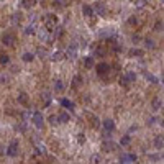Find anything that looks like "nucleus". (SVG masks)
Instances as JSON below:
<instances>
[{
    "mask_svg": "<svg viewBox=\"0 0 164 164\" xmlns=\"http://www.w3.org/2000/svg\"><path fill=\"white\" fill-rule=\"evenodd\" d=\"M145 46L148 48V49H154V48H156V43L151 40V38H146V40H145Z\"/></svg>",
    "mask_w": 164,
    "mask_h": 164,
    "instance_id": "obj_20",
    "label": "nucleus"
},
{
    "mask_svg": "<svg viewBox=\"0 0 164 164\" xmlns=\"http://www.w3.org/2000/svg\"><path fill=\"white\" fill-rule=\"evenodd\" d=\"M43 22H44V26H46L48 30L51 31L56 25H58V16L53 15V13H49V15H46V18H44Z\"/></svg>",
    "mask_w": 164,
    "mask_h": 164,
    "instance_id": "obj_1",
    "label": "nucleus"
},
{
    "mask_svg": "<svg viewBox=\"0 0 164 164\" xmlns=\"http://www.w3.org/2000/svg\"><path fill=\"white\" fill-rule=\"evenodd\" d=\"M151 105H153V110H159V109H163V100L161 99H154Z\"/></svg>",
    "mask_w": 164,
    "mask_h": 164,
    "instance_id": "obj_19",
    "label": "nucleus"
},
{
    "mask_svg": "<svg viewBox=\"0 0 164 164\" xmlns=\"http://www.w3.org/2000/svg\"><path fill=\"white\" fill-rule=\"evenodd\" d=\"M38 56H40L41 59L46 58V49H38Z\"/></svg>",
    "mask_w": 164,
    "mask_h": 164,
    "instance_id": "obj_36",
    "label": "nucleus"
},
{
    "mask_svg": "<svg viewBox=\"0 0 164 164\" xmlns=\"http://www.w3.org/2000/svg\"><path fill=\"white\" fill-rule=\"evenodd\" d=\"M103 53H105V51H103L102 48H97L95 49V56H103Z\"/></svg>",
    "mask_w": 164,
    "mask_h": 164,
    "instance_id": "obj_38",
    "label": "nucleus"
},
{
    "mask_svg": "<svg viewBox=\"0 0 164 164\" xmlns=\"http://www.w3.org/2000/svg\"><path fill=\"white\" fill-rule=\"evenodd\" d=\"M18 102L20 103H22V105H26V103H28V97H26V94H20V95H18Z\"/></svg>",
    "mask_w": 164,
    "mask_h": 164,
    "instance_id": "obj_26",
    "label": "nucleus"
},
{
    "mask_svg": "<svg viewBox=\"0 0 164 164\" xmlns=\"http://www.w3.org/2000/svg\"><path fill=\"white\" fill-rule=\"evenodd\" d=\"M20 16H22V15H20V13H16V15H13V23H18L20 22Z\"/></svg>",
    "mask_w": 164,
    "mask_h": 164,
    "instance_id": "obj_39",
    "label": "nucleus"
},
{
    "mask_svg": "<svg viewBox=\"0 0 164 164\" xmlns=\"http://www.w3.org/2000/svg\"><path fill=\"white\" fill-rule=\"evenodd\" d=\"M49 123H51V125H56V123H59V121H58V117H54V115H51V117H49Z\"/></svg>",
    "mask_w": 164,
    "mask_h": 164,
    "instance_id": "obj_35",
    "label": "nucleus"
},
{
    "mask_svg": "<svg viewBox=\"0 0 164 164\" xmlns=\"http://www.w3.org/2000/svg\"><path fill=\"white\" fill-rule=\"evenodd\" d=\"M81 84H82V77H81V76H74V79H72V87L77 89Z\"/></svg>",
    "mask_w": 164,
    "mask_h": 164,
    "instance_id": "obj_21",
    "label": "nucleus"
},
{
    "mask_svg": "<svg viewBox=\"0 0 164 164\" xmlns=\"http://www.w3.org/2000/svg\"><path fill=\"white\" fill-rule=\"evenodd\" d=\"M22 59H23V62H31L34 59V54L33 53H25L22 56Z\"/></svg>",
    "mask_w": 164,
    "mask_h": 164,
    "instance_id": "obj_23",
    "label": "nucleus"
},
{
    "mask_svg": "<svg viewBox=\"0 0 164 164\" xmlns=\"http://www.w3.org/2000/svg\"><path fill=\"white\" fill-rule=\"evenodd\" d=\"M109 71H110V66L107 64V62H100V64L95 66V72H97L99 76H105Z\"/></svg>",
    "mask_w": 164,
    "mask_h": 164,
    "instance_id": "obj_6",
    "label": "nucleus"
},
{
    "mask_svg": "<svg viewBox=\"0 0 164 164\" xmlns=\"http://www.w3.org/2000/svg\"><path fill=\"white\" fill-rule=\"evenodd\" d=\"M92 10H94V13H97V15H100V16H103L107 13V8L102 2H95V5L92 7Z\"/></svg>",
    "mask_w": 164,
    "mask_h": 164,
    "instance_id": "obj_7",
    "label": "nucleus"
},
{
    "mask_svg": "<svg viewBox=\"0 0 164 164\" xmlns=\"http://www.w3.org/2000/svg\"><path fill=\"white\" fill-rule=\"evenodd\" d=\"M76 56H77V44L72 43L71 46L67 48V51H66V58H67V59H74Z\"/></svg>",
    "mask_w": 164,
    "mask_h": 164,
    "instance_id": "obj_8",
    "label": "nucleus"
},
{
    "mask_svg": "<svg viewBox=\"0 0 164 164\" xmlns=\"http://www.w3.org/2000/svg\"><path fill=\"white\" fill-rule=\"evenodd\" d=\"M77 141H79V143H81V145H82V143L85 141V136H84V135L81 133V135H79V136H77Z\"/></svg>",
    "mask_w": 164,
    "mask_h": 164,
    "instance_id": "obj_42",
    "label": "nucleus"
},
{
    "mask_svg": "<svg viewBox=\"0 0 164 164\" xmlns=\"http://www.w3.org/2000/svg\"><path fill=\"white\" fill-rule=\"evenodd\" d=\"M164 146V139H163V135H159V136L154 138V148L156 149H163Z\"/></svg>",
    "mask_w": 164,
    "mask_h": 164,
    "instance_id": "obj_12",
    "label": "nucleus"
},
{
    "mask_svg": "<svg viewBox=\"0 0 164 164\" xmlns=\"http://www.w3.org/2000/svg\"><path fill=\"white\" fill-rule=\"evenodd\" d=\"M33 123H34V127H36V128H43L44 118H43V115H41L40 112H34V113H33Z\"/></svg>",
    "mask_w": 164,
    "mask_h": 164,
    "instance_id": "obj_5",
    "label": "nucleus"
},
{
    "mask_svg": "<svg viewBox=\"0 0 164 164\" xmlns=\"http://www.w3.org/2000/svg\"><path fill=\"white\" fill-rule=\"evenodd\" d=\"M82 13H84V16H94L92 7H90V5H84L82 7Z\"/></svg>",
    "mask_w": 164,
    "mask_h": 164,
    "instance_id": "obj_14",
    "label": "nucleus"
},
{
    "mask_svg": "<svg viewBox=\"0 0 164 164\" xmlns=\"http://www.w3.org/2000/svg\"><path fill=\"white\" fill-rule=\"evenodd\" d=\"M16 41V36L13 33H3L2 36V43L5 44V46H13V43Z\"/></svg>",
    "mask_w": 164,
    "mask_h": 164,
    "instance_id": "obj_3",
    "label": "nucleus"
},
{
    "mask_svg": "<svg viewBox=\"0 0 164 164\" xmlns=\"http://www.w3.org/2000/svg\"><path fill=\"white\" fill-rule=\"evenodd\" d=\"M121 145H123V146H127V145H130V143H131V136H130V135H125V136L123 138H121Z\"/></svg>",
    "mask_w": 164,
    "mask_h": 164,
    "instance_id": "obj_29",
    "label": "nucleus"
},
{
    "mask_svg": "<svg viewBox=\"0 0 164 164\" xmlns=\"http://www.w3.org/2000/svg\"><path fill=\"white\" fill-rule=\"evenodd\" d=\"M36 5V0H22V7L23 8H33V7Z\"/></svg>",
    "mask_w": 164,
    "mask_h": 164,
    "instance_id": "obj_13",
    "label": "nucleus"
},
{
    "mask_svg": "<svg viewBox=\"0 0 164 164\" xmlns=\"http://www.w3.org/2000/svg\"><path fill=\"white\" fill-rule=\"evenodd\" d=\"M128 79H130V82H135L136 81V74H135V72H128Z\"/></svg>",
    "mask_w": 164,
    "mask_h": 164,
    "instance_id": "obj_34",
    "label": "nucleus"
},
{
    "mask_svg": "<svg viewBox=\"0 0 164 164\" xmlns=\"http://www.w3.org/2000/svg\"><path fill=\"white\" fill-rule=\"evenodd\" d=\"M145 77L148 79V81L151 82V84H159V79H158V77H154V76H153L151 72H145Z\"/></svg>",
    "mask_w": 164,
    "mask_h": 164,
    "instance_id": "obj_18",
    "label": "nucleus"
},
{
    "mask_svg": "<svg viewBox=\"0 0 164 164\" xmlns=\"http://www.w3.org/2000/svg\"><path fill=\"white\" fill-rule=\"evenodd\" d=\"M54 3H58L59 7H64L66 5V0H54Z\"/></svg>",
    "mask_w": 164,
    "mask_h": 164,
    "instance_id": "obj_41",
    "label": "nucleus"
},
{
    "mask_svg": "<svg viewBox=\"0 0 164 164\" xmlns=\"http://www.w3.org/2000/svg\"><path fill=\"white\" fill-rule=\"evenodd\" d=\"M138 161V156L133 154V153H123V154L120 156V163H136Z\"/></svg>",
    "mask_w": 164,
    "mask_h": 164,
    "instance_id": "obj_4",
    "label": "nucleus"
},
{
    "mask_svg": "<svg viewBox=\"0 0 164 164\" xmlns=\"http://www.w3.org/2000/svg\"><path fill=\"white\" fill-rule=\"evenodd\" d=\"M61 105L64 107V109H67L69 112H74V109H76L74 102H72V100H69V99H62L61 100Z\"/></svg>",
    "mask_w": 164,
    "mask_h": 164,
    "instance_id": "obj_10",
    "label": "nucleus"
},
{
    "mask_svg": "<svg viewBox=\"0 0 164 164\" xmlns=\"http://www.w3.org/2000/svg\"><path fill=\"white\" fill-rule=\"evenodd\" d=\"M54 90L56 92H62V90H64V84H62V81L58 79V81L54 82Z\"/></svg>",
    "mask_w": 164,
    "mask_h": 164,
    "instance_id": "obj_22",
    "label": "nucleus"
},
{
    "mask_svg": "<svg viewBox=\"0 0 164 164\" xmlns=\"http://www.w3.org/2000/svg\"><path fill=\"white\" fill-rule=\"evenodd\" d=\"M43 97H44V105H49V102H51L49 94H48V92H44V94H43Z\"/></svg>",
    "mask_w": 164,
    "mask_h": 164,
    "instance_id": "obj_33",
    "label": "nucleus"
},
{
    "mask_svg": "<svg viewBox=\"0 0 164 164\" xmlns=\"http://www.w3.org/2000/svg\"><path fill=\"white\" fill-rule=\"evenodd\" d=\"M54 28H56V26H54ZM62 33H64V30H62L61 26H58V28H56V31H54V36H56V38H61Z\"/></svg>",
    "mask_w": 164,
    "mask_h": 164,
    "instance_id": "obj_30",
    "label": "nucleus"
},
{
    "mask_svg": "<svg viewBox=\"0 0 164 164\" xmlns=\"http://www.w3.org/2000/svg\"><path fill=\"white\" fill-rule=\"evenodd\" d=\"M128 23H130V25H136V23H138V20L135 18V16H131V18L128 20Z\"/></svg>",
    "mask_w": 164,
    "mask_h": 164,
    "instance_id": "obj_40",
    "label": "nucleus"
},
{
    "mask_svg": "<svg viewBox=\"0 0 164 164\" xmlns=\"http://www.w3.org/2000/svg\"><path fill=\"white\" fill-rule=\"evenodd\" d=\"M7 154H8L10 158H16V154H18V141L13 139V141L10 143L8 148H7Z\"/></svg>",
    "mask_w": 164,
    "mask_h": 164,
    "instance_id": "obj_2",
    "label": "nucleus"
},
{
    "mask_svg": "<svg viewBox=\"0 0 164 164\" xmlns=\"http://www.w3.org/2000/svg\"><path fill=\"white\" fill-rule=\"evenodd\" d=\"M163 28H164L163 22H161V20H158V22L154 23V31H158V33H161V31H163Z\"/></svg>",
    "mask_w": 164,
    "mask_h": 164,
    "instance_id": "obj_28",
    "label": "nucleus"
},
{
    "mask_svg": "<svg viewBox=\"0 0 164 164\" xmlns=\"http://www.w3.org/2000/svg\"><path fill=\"white\" fill-rule=\"evenodd\" d=\"M0 2H5V0H0Z\"/></svg>",
    "mask_w": 164,
    "mask_h": 164,
    "instance_id": "obj_44",
    "label": "nucleus"
},
{
    "mask_svg": "<svg viewBox=\"0 0 164 164\" xmlns=\"http://www.w3.org/2000/svg\"><path fill=\"white\" fill-rule=\"evenodd\" d=\"M92 163H100V158H99L97 154H94V156H92Z\"/></svg>",
    "mask_w": 164,
    "mask_h": 164,
    "instance_id": "obj_43",
    "label": "nucleus"
},
{
    "mask_svg": "<svg viewBox=\"0 0 164 164\" xmlns=\"http://www.w3.org/2000/svg\"><path fill=\"white\" fill-rule=\"evenodd\" d=\"M10 62V58H8V54H0V64H8Z\"/></svg>",
    "mask_w": 164,
    "mask_h": 164,
    "instance_id": "obj_27",
    "label": "nucleus"
},
{
    "mask_svg": "<svg viewBox=\"0 0 164 164\" xmlns=\"http://www.w3.org/2000/svg\"><path fill=\"white\" fill-rule=\"evenodd\" d=\"M115 149V145L112 141H105L103 143V151H113Z\"/></svg>",
    "mask_w": 164,
    "mask_h": 164,
    "instance_id": "obj_24",
    "label": "nucleus"
},
{
    "mask_svg": "<svg viewBox=\"0 0 164 164\" xmlns=\"http://www.w3.org/2000/svg\"><path fill=\"white\" fill-rule=\"evenodd\" d=\"M58 121H59V123H67V121H69V113H66V112H62V113H59V117H58Z\"/></svg>",
    "mask_w": 164,
    "mask_h": 164,
    "instance_id": "obj_17",
    "label": "nucleus"
},
{
    "mask_svg": "<svg viewBox=\"0 0 164 164\" xmlns=\"http://www.w3.org/2000/svg\"><path fill=\"white\" fill-rule=\"evenodd\" d=\"M143 54H145V51L138 49V48H131V49L128 51V56H130V58H141Z\"/></svg>",
    "mask_w": 164,
    "mask_h": 164,
    "instance_id": "obj_11",
    "label": "nucleus"
},
{
    "mask_svg": "<svg viewBox=\"0 0 164 164\" xmlns=\"http://www.w3.org/2000/svg\"><path fill=\"white\" fill-rule=\"evenodd\" d=\"M84 66H85V69H92L94 67V58L92 56H87V58L84 59Z\"/></svg>",
    "mask_w": 164,
    "mask_h": 164,
    "instance_id": "obj_16",
    "label": "nucleus"
},
{
    "mask_svg": "<svg viewBox=\"0 0 164 164\" xmlns=\"http://www.w3.org/2000/svg\"><path fill=\"white\" fill-rule=\"evenodd\" d=\"M62 58H64V56H62V51H56V53H53V56H51L53 61H61Z\"/></svg>",
    "mask_w": 164,
    "mask_h": 164,
    "instance_id": "obj_25",
    "label": "nucleus"
},
{
    "mask_svg": "<svg viewBox=\"0 0 164 164\" xmlns=\"http://www.w3.org/2000/svg\"><path fill=\"white\" fill-rule=\"evenodd\" d=\"M25 33H26V34H34V33H36V31H34V26H33V25L26 26V28H25Z\"/></svg>",
    "mask_w": 164,
    "mask_h": 164,
    "instance_id": "obj_32",
    "label": "nucleus"
},
{
    "mask_svg": "<svg viewBox=\"0 0 164 164\" xmlns=\"http://www.w3.org/2000/svg\"><path fill=\"white\" fill-rule=\"evenodd\" d=\"M118 82H120V85H123V87H128L130 85V79H128V76L127 74H123V76H120V79H118Z\"/></svg>",
    "mask_w": 164,
    "mask_h": 164,
    "instance_id": "obj_15",
    "label": "nucleus"
},
{
    "mask_svg": "<svg viewBox=\"0 0 164 164\" xmlns=\"http://www.w3.org/2000/svg\"><path fill=\"white\" fill-rule=\"evenodd\" d=\"M8 81H10L8 76H2V77H0V82L2 84H8Z\"/></svg>",
    "mask_w": 164,
    "mask_h": 164,
    "instance_id": "obj_37",
    "label": "nucleus"
},
{
    "mask_svg": "<svg viewBox=\"0 0 164 164\" xmlns=\"http://www.w3.org/2000/svg\"><path fill=\"white\" fill-rule=\"evenodd\" d=\"M146 3H148V0H136L135 5H136L138 8H143V7H146Z\"/></svg>",
    "mask_w": 164,
    "mask_h": 164,
    "instance_id": "obj_31",
    "label": "nucleus"
},
{
    "mask_svg": "<svg viewBox=\"0 0 164 164\" xmlns=\"http://www.w3.org/2000/svg\"><path fill=\"white\" fill-rule=\"evenodd\" d=\"M102 125H103V128H105V131H109V133H112V131L115 130V121H113V120H110V118L103 120V121H102Z\"/></svg>",
    "mask_w": 164,
    "mask_h": 164,
    "instance_id": "obj_9",
    "label": "nucleus"
}]
</instances>
